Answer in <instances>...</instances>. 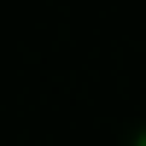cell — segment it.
I'll return each instance as SVG.
<instances>
[{"instance_id": "cell-1", "label": "cell", "mask_w": 146, "mask_h": 146, "mask_svg": "<svg viewBox=\"0 0 146 146\" xmlns=\"http://www.w3.org/2000/svg\"><path fill=\"white\" fill-rule=\"evenodd\" d=\"M135 146H146V129H140V135H135Z\"/></svg>"}]
</instances>
